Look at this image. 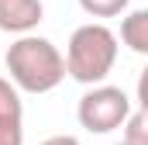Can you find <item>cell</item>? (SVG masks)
Instances as JSON below:
<instances>
[{"label": "cell", "instance_id": "obj_1", "mask_svg": "<svg viewBox=\"0 0 148 145\" xmlns=\"http://www.w3.org/2000/svg\"><path fill=\"white\" fill-rule=\"evenodd\" d=\"M7 72H10V83L24 93H48L55 90L62 79H66V59L62 52L48 41V38L38 35H21L3 55Z\"/></svg>", "mask_w": 148, "mask_h": 145}, {"label": "cell", "instance_id": "obj_2", "mask_svg": "<svg viewBox=\"0 0 148 145\" xmlns=\"http://www.w3.org/2000/svg\"><path fill=\"white\" fill-rule=\"evenodd\" d=\"M66 72L76 83H103L117 62V35L107 24H83L76 28L66 48Z\"/></svg>", "mask_w": 148, "mask_h": 145}, {"label": "cell", "instance_id": "obj_3", "mask_svg": "<svg viewBox=\"0 0 148 145\" xmlns=\"http://www.w3.org/2000/svg\"><path fill=\"white\" fill-rule=\"evenodd\" d=\"M127 114H131V97L121 86H103V83H93V90H86L79 97V107H76L79 124L90 135L117 131Z\"/></svg>", "mask_w": 148, "mask_h": 145}, {"label": "cell", "instance_id": "obj_4", "mask_svg": "<svg viewBox=\"0 0 148 145\" xmlns=\"http://www.w3.org/2000/svg\"><path fill=\"white\" fill-rule=\"evenodd\" d=\"M41 14H45L41 0H0V31L28 35L38 28Z\"/></svg>", "mask_w": 148, "mask_h": 145}, {"label": "cell", "instance_id": "obj_5", "mask_svg": "<svg viewBox=\"0 0 148 145\" xmlns=\"http://www.w3.org/2000/svg\"><path fill=\"white\" fill-rule=\"evenodd\" d=\"M121 41L138 52V55H148V10H131L124 14L121 21Z\"/></svg>", "mask_w": 148, "mask_h": 145}, {"label": "cell", "instance_id": "obj_6", "mask_svg": "<svg viewBox=\"0 0 148 145\" xmlns=\"http://www.w3.org/2000/svg\"><path fill=\"white\" fill-rule=\"evenodd\" d=\"M124 138L121 142H127V145H148V114L145 107H138V110H131L127 117H124Z\"/></svg>", "mask_w": 148, "mask_h": 145}, {"label": "cell", "instance_id": "obj_7", "mask_svg": "<svg viewBox=\"0 0 148 145\" xmlns=\"http://www.w3.org/2000/svg\"><path fill=\"white\" fill-rule=\"evenodd\" d=\"M0 117H24V107H21V93L10 79L0 76Z\"/></svg>", "mask_w": 148, "mask_h": 145}, {"label": "cell", "instance_id": "obj_8", "mask_svg": "<svg viewBox=\"0 0 148 145\" xmlns=\"http://www.w3.org/2000/svg\"><path fill=\"white\" fill-rule=\"evenodd\" d=\"M131 0H79V7L90 14V17H117L127 10Z\"/></svg>", "mask_w": 148, "mask_h": 145}, {"label": "cell", "instance_id": "obj_9", "mask_svg": "<svg viewBox=\"0 0 148 145\" xmlns=\"http://www.w3.org/2000/svg\"><path fill=\"white\" fill-rule=\"evenodd\" d=\"M24 117H0V145H24Z\"/></svg>", "mask_w": 148, "mask_h": 145}, {"label": "cell", "instance_id": "obj_10", "mask_svg": "<svg viewBox=\"0 0 148 145\" xmlns=\"http://www.w3.org/2000/svg\"><path fill=\"white\" fill-rule=\"evenodd\" d=\"M41 145H79V142H76L73 135H52V138H45Z\"/></svg>", "mask_w": 148, "mask_h": 145}, {"label": "cell", "instance_id": "obj_11", "mask_svg": "<svg viewBox=\"0 0 148 145\" xmlns=\"http://www.w3.org/2000/svg\"><path fill=\"white\" fill-rule=\"evenodd\" d=\"M117 145H127V142H117Z\"/></svg>", "mask_w": 148, "mask_h": 145}]
</instances>
